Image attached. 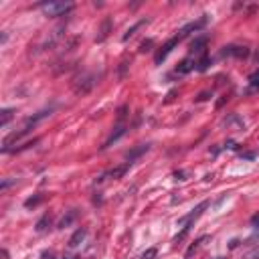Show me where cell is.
<instances>
[{
	"label": "cell",
	"mask_w": 259,
	"mask_h": 259,
	"mask_svg": "<svg viewBox=\"0 0 259 259\" xmlns=\"http://www.w3.org/2000/svg\"><path fill=\"white\" fill-rule=\"evenodd\" d=\"M39 8L47 16H65L67 12L73 10V2H59V0H51V2H41Z\"/></svg>",
	"instance_id": "cell-1"
},
{
	"label": "cell",
	"mask_w": 259,
	"mask_h": 259,
	"mask_svg": "<svg viewBox=\"0 0 259 259\" xmlns=\"http://www.w3.org/2000/svg\"><path fill=\"white\" fill-rule=\"evenodd\" d=\"M182 39H184V35H180V33H178V35H174V37H172V39H168V41L164 43V45L160 47V51L156 53L154 61H156V63L160 65V63H162V61H164V59H166V57H168V55H170L172 51H174V49L178 47V43H180Z\"/></svg>",
	"instance_id": "cell-2"
},
{
	"label": "cell",
	"mask_w": 259,
	"mask_h": 259,
	"mask_svg": "<svg viewBox=\"0 0 259 259\" xmlns=\"http://www.w3.org/2000/svg\"><path fill=\"white\" fill-rule=\"evenodd\" d=\"M130 162H124V164H120V166H116V168H110V170H105L103 174L99 176V180L97 182H105V180H120V178H124V174L130 170Z\"/></svg>",
	"instance_id": "cell-3"
},
{
	"label": "cell",
	"mask_w": 259,
	"mask_h": 259,
	"mask_svg": "<svg viewBox=\"0 0 259 259\" xmlns=\"http://www.w3.org/2000/svg\"><path fill=\"white\" fill-rule=\"evenodd\" d=\"M207 207H209V203L205 201V203H201V205H199L197 209H192V213H188L186 217H182V219L178 221V227H182V229H184V227H192V225H190V223H192V219L201 217V213H203V211H205Z\"/></svg>",
	"instance_id": "cell-4"
},
{
	"label": "cell",
	"mask_w": 259,
	"mask_h": 259,
	"mask_svg": "<svg viewBox=\"0 0 259 259\" xmlns=\"http://www.w3.org/2000/svg\"><path fill=\"white\" fill-rule=\"evenodd\" d=\"M95 85V77L93 75H83V79H79V83L75 85V91L77 93H87L93 89Z\"/></svg>",
	"instance_id": "cell-5"
},
{
	"label": "cell",
	"mask_w": 259,
	"mask_h": 259,
	"mask_svg": "<svg viewBox=\"0 0 259 259\" xmlns=\"http://www.w3.org/2000/svg\"><path fill=\"white\" fill-rule=\"evenodd\" d=\"M192 69H197V59H194V57H186L184 61H180V65L174 69V75H186Z\"/></svg>",
	"instance_id": "cell-6"
},
{
	"label": "cell",
	"mask_w": 259,
	"mask_h": 259,
	"mask_svg": "<svg viewBox=\"0 0 259 259\" xmlns=\"http://www.w3.org/2000/svg\"><path fill=\"white\" fill-rule=\"evenodd\" d=\"M124 134H126V126H124V124H120V126L116 128V132H112V136L105 140V144H103L101 148H103V150H105V148H110V146H112L114 142H118V140H120Z\"/></svg>",
	"instance_id": "cell-7"
},
{
	"label": "cell",
	"mask_w": 259,
	"mask_h": 259,
	"mask_svg": "<svg viewBox=\"0 0 259 259\" xmlns=\"http://www.w3.org/2000/svg\"><path fill=\"white\" fill-rule=\"evenodd\" d=\"M249 55V49H245V47H225V51H223V57H247Z\"/></svg>",
	"instance_id": "cell-8"
},
{
	"label": "cell",
	"mask_w": 259,
	"mask_h": 259,
	"mask_svg": "<svg viewBox=\"0 0 259 259\" xmlns=\"http://www.w3.org/2000/svg\"><path fill=\"white\" fill-rule=\"evenodd\" d=\"M148 148H150L148 144H140L138 148H134V150H132V152H128V156H126V162H130V164H132V162H134L138 156H142L144 152H148Z\"/></svg>",
	"instance_id": "cell-9"
},
{
	"label": "cell",
	"mask_w": 259,
	"mask_h": 259,
	"mask_svg": "<svg viewBox=\"0 0 259 259\" xmlns=\"http://www.w3.org/2000/svg\"><path fill=\"white\" fill-rule=\"evenodd\" d=\"M245 93H259V71H255L251 77H249V83H247V89Z\"/></svg>",
	"instance_id": "cell-10"
},
{
	"label": "cell",
	"mask_w": 259,
	"mask_h": 259,
	"mask_svg": "<svg viewBox=\"0 0 259 259\" xmlns=\"http://www.w3.org/2000/svg\"><path fill=\"white\" fill-rule=\"evenodd\" d=\"M85 233H87L85 229H77V231L71 235V239H69V247H71V249H75V247L85 239Z\"/></svg>",
	"instance_id": "cell-11"
},
{
	"label": "cell",
	"mask_w": 259,
	"mask_h": 259,
	"mask_svg": "<svg viewBox=\"0 0 259 259\" xmlns=\"http://www.w3.org/2000/svg\"><path fill=\"white\" fill-rule=\"evenodd\" d=\"M144 25H146V20H138V23H136L134 27H130V29L124 33V37H122V39H124V41H128L130 37H134V35H136V31H138V29H142Z\"/></svg>",
	"instance_id": "cell-12"
},
{
	"label": "cell",
	"mask_w": 259,
	"mask_h": 259,
	"mask_svg": "<svg viewBox=\"0 0 259 259\" xmlns=\"http://www.w3.org/2000/svg\"><path fill=\"white\" fill-rule=\"evenodd\" d=\"M75 217H77V211H69V215H67V217H63V219H61V223H59V229L69 227V225L75 221Z\"/></svg>",
	"instance_id": "cell-13"
},
{
	"label": "cell",
	"mask_w": 259,
	"mask_h": 259,
	"mask_svg": "<svg viewBox=\"0 0 259 259\" xmlns=\"http://www.w3.org/2000/svg\"><path fill=\"white\" fill-rule=\"evenodd\" d=\"M207 45V37H201V39H197L190 45V49H192V53H203V47Z\"/></svg>",
	"instance_id": "cell-14"
},
{
	"label": "cell",
	"mask_w": 259,
	"mask_h": 259,
	"mask_svg": "<svg viewBox=\"0 0 259 259\" xmlns=\"http://www.w3.org/2000/svg\"><path fill=\"white\" fill-rule=\"evenodd\" d=\"M47 225H51V217L49 215H45L39 223H37V233H43V231H47Z\"/></svg>",
	"instance_id": "cell-15"
},
{
	"label": "cell",
	"mask_w": 259,
	"mask_h": 259,
	"mask_svg": "<svg viewBox=\"0 0 259 259\" xmlns=\"http://www.w3.org/2000/svg\"><path fill=\"white\" fill-rule=\"evenodd\" d=\"M12 114H14V110H10V107L2 110V120H0V126L6 128V124H8V122H10V118H12Z\"/></svg>",
	"instance_id": "cell-16"
},
{
	"label": "cell",
	"mask_w": 259,
	"mask_h": 259,
	"mask_svg": "<svg viewBox=\"0 0 259 259\" xmlns=\"http://www.w3.org/2000/svg\"><path fill=\"white\" fill-rule=\"evenodd\" d=\"M156 253H158V251H156V247H150L148 251H144V253H142V259H154V257H156Z\"/></svg>",
	"instance_id": "cell-17"
},
{
	"label": "cell",
	"mask_w": 259,
	"mask_h": 259,
	"mask_svg": "<svg viewBox=\"0 0 259 259\" xmlns=\"http://www.w3.org/2000/svg\"><path fill=\"white\" fill-rule=\"evenodd\" d=\"M107 31H110V20H105V23H103V27H101V35L97 37V41H103V39L107 37Z\"/></svg>",
	"instance_id": "cell-18"
},
{
	"label": "cell",
	"mask_w": 259,
	"mask_h": 259,
	"mask_svg": "<svg viewBox=\"0 0 259 259\" xmlns=\"http://www.w3.org/2000/svg\"><path fill=\"white\" fill-rule=\"evenodd\" d=\"M148 47H152V41H144V43H142V47H140V51L146 53V51H150Z\"/></svg>",
	"instance_id": "cell-19"
},
{
	"label": "cell",
	"mask_w": 259,
	"mask_h": 259,
	"mask_svg": "<svg viewBox=\"0 0 259 259\" xmlns=\"http://www.w3.org/2000/svg\"><path fill=\"white\" fill-rule=\"evenodd\" d=\"M41 199H43V197H35V199H29V201L25 203V207H35V205H37V203H39Z\"/></svg>",
	"instance_id": "cell-20"
},
{
	"label": "cell",
	"mask_w": 259,
	"mask_h": 259,
	"mask_svg": "<svg viewBox=\"0 0 259 259\" xmlns=\"http://www.w3.org/2000/svg\"><path fill=\"white\" fill-rule=\"evenodd\" d=\"M12 182H14V180H4V182H2V190H6V188L12 184Z\"/></svg>",
	"instance_id": "cell-21"
},
{
	"label": "cell",
	"mask_w": 259,
	"mask_h": 259,
	"mask_svg": "<svg viewBox=\"0 0 259 259\" xmlns=\"http://www.w3.org/2000/svg\"><path fill=\"white\" fill-rule=\"evenodd\" d=\"M63 259H75V257H63Z\"/></svg>",
	"instance_id": "cell-22"
},
{
	"label": "cell",
	"mask_w": 259,
	"mask_h": 259,
	"mask_svg": "<svg viewBox=\"0 0 259 259\" xmlns=\"http://www.w3.org/2000/svg\"><path fill=\"white\" fill-rule=\"evenodd\" d=\"M213 259H223V257H213Z\"/></svg>",
	"instance_id": "cell-23"
},
{
	"label": "cell",
	"mask_w": 259,
	"mask_h": 259,
	"mask_svg": "<svg viewBox=\"0 0 259 259\" xmlns=\"http://www.w3.org/2000/svg\"><path fill=\"white\" fill-rule=\"evenodd\" d=\"M255 237H259V231H257V235H255Z\"/></svg>",
	"instance_id": "cell-24"
}]
</instances>
